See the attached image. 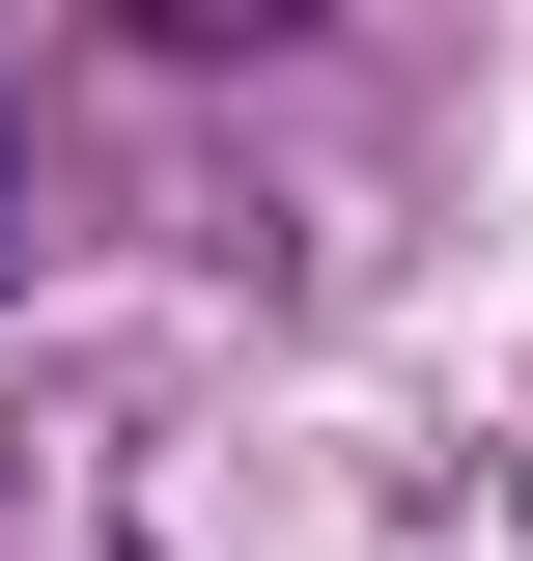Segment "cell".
Segmentation results:
<instances>
[{"label": "cell", "instance_id": "1", "mask_svg": "<svg viewBox=\"0 0 533 561\" xmlns=\"http://www.w3.org/2000/svg\"><path fill=\"white\" fill-rule=\"evenodd\" d=\"M0 225H29V197H0Z\"/></svg>", "mask_w": 533, "mask_h": 561}]
</instances>
